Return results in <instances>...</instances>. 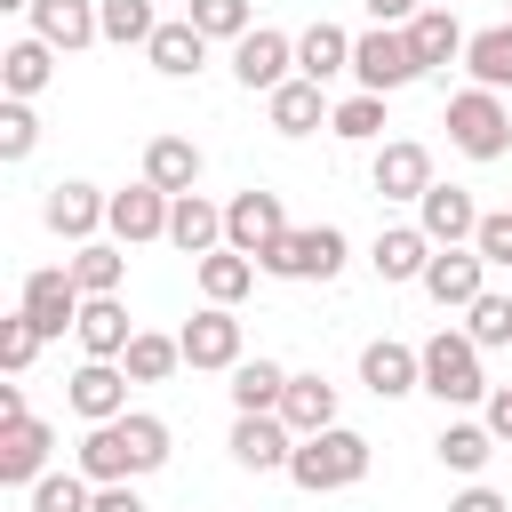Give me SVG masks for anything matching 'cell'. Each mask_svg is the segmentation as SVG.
<instances>
[{"mask_svg":"<svg viewBox=\"0 0 512 512\" xmlns=\"http://www.w3.org/2000/svg\"><path fill=\"white\" fill-rule=\"evenodd\" d=\"M168 464V424L152 416V408H128V416H112V424H88V440H80V472L104 488V480H144V472H160Z\"/></svg>","mask_w":512,"mask_h":512,"instance_id":"cell-1","label":"cell"},{"mask_svg":"<svg viewBox=\"0 0 512 512\" xmlns=\"http://www.w3.org/2000/svg\"><path fill=\"white\" fill-rule=\"evenodd\" d=\"M368 440L352 432V424H328V432H304L296 440V456H288V480L304 488V496H336V488H360L368 480Z\"/></svg>","mask_w":512,"mask_h":512,"instance_id":"cell-2","label":"cell"},{"mask_svg":"<svg viewBox=\"0 0 512 512\" xmlns=\"http://www.w3.org/2000/svg\"><path fill=\"white\" fill-rule=\"evenodd\" d=\"M416 352H424V392H432L440 408H472V400L496 392V384L480 376V344H472L464 328H440V336H424Z\"/></svg>","mask_w":512,"mask_h":512,"instance_id":"cell-3","label":"cell"},{"mask_svg":"<svg viewBox=\"0 0 512 512\" xmlns=\"http://www.w3.org/2000/svg\"><path fill=\"white\" fill-rule=\"evenodd\" d=\"M344 256H352V240H344L336 224H288L256 264H264L272 280H336V272H344Z\"/></svg>","mask_w":512,"mask_h":512,"instance_id":"cell-4","label":"cell"},{"mask_svg":"<svg viewBox=\"0 0 512 512\" xmlns=\"http://www.w3.org/2000/svg\"><path fill=\"white\" fill-rule=\"evenodd\" d=\"M448 144L464 160H504L512 152V104L496 88H456L448 96Z\"/></svg>","mask_w":512,"mask_h":512,"instance_id":"cell-5","label":"cell"},{"mask_svg":"<svg viewBox=\"0 0 512 512\" xmlns=\"http://www.w3.org/2000/svg\"><path fill=\"white\" fill-rule=\"evenodd\" d=\"M352 80H360V88H376V96H392V88L424 80V56H416L408 24H368V32H352Z\"/></svg>","mask_w":512,"mask_h":512,"instance_id":"cell-6","label":"cell"},{"mask_svg":"<svg viewBox=\"0 0 512 512\" xmlns=\"http://www.w3.org/2000/svg\"><path fill=\"white\" fill-rule=\"evenodd\" d=\"M80 280H72V264H40V272H24V296H16V312L40 328V336H64V328H80Z\"/></svg>","mask_w":512,"mask_h":512,"instance_id":"cell-7","label":"cell"},{"mask_svg":"<svg viewBox=\"0 0 512 512\" xmlns=\"http://www.w3.org/2000/svg\"><path fill=\"white\" fill-rule=\"evenodd\" d=\"M280 232H288V208H280V192L248 184V192H232V200H224V248H240V256H264Z\"/></svg>","mask_w":512,"mask_h":512,"instance_id":"cell-8","label":"cell"},{"mask_svg":"<svg viewBox=\"0 0 512 512\" xmlns=\"http://www.w3.org/2000/svg\"><path fill=\"white\" fill-rule=\"evenodd\" d=\"M232 80L256 88V96H272L280 80H296V40L272 32V24H256L248 40H232Z\"/></svg>","mask_w":512,"mask_h":512,"instance_id":"cell-9","label":"cell"},{"mask_svg":"<svg viewBox=\"0 0 512 512\" xmlns=\"http://www.w3.org/2000/svg\"><path fill=\"white\" fill-rule=\"evenodd\" d=\"M368 184H376V200H424L440 176H432V152H424L416 136H384V144H376Z\"/></svg>","mask_w":512,"mask_h":512,"instance_id":"cell-10","label":"cell"},{"mask_svg":"<svg viewBox=\"0 0 512 512\" xmlns=\"http://www.w3.org/2000/svg\"><path fill=\"white\" fill-rule=\"evenodd\" d=\"M40 216H48V232L56 240H96L104 232V216H112V192H96V184H80V176H64V184H48V200H40Z\"/></svg>","mask_w":512,"mask_h":512,"instance_id":"cell-11","label":"cell"},{"mask_svg":"<svg viewBox=\"0 0 512 512\" xmlns=\"http://www.w3.org/2000/svg\"><path fill=\"white\" fill-rule=\"evenodd\" d=\"M168 208H176V192H160V184H128V192H112V216H104V232L120 240V248H144V240H168Z\"/></svg>","mask_w":512,"mask_h":512,"instance_id":"cell-12","label":"cell"},{"mask_svg":"<svg viewBox=\"0 0 512 512\" xmlns=\"http://www.w3.org/2000/svg\"><path fill=\"white\" fill-rule=\"evenodd\" d=\"M176 344H184V368H240L248 352H240V320H232V304H208V312H192L184 328H176Z\"/></svg>","mask_w":512,"mask_h":512,"instance_id":"cell-13","label":"cell"},{"mask_svg":"<svg viewBox=\"0 0 512 512\" xmlns=\"http://www.w3.org/2000/svg\"><path fill=\"white\" fill-rule=\"evenodd\" d=\"M128 368L120 360H80L72 368V384H64V400H72V416L80 424H112V416H128Z\"/></svg>","mask_w":512,"mask_h":512,"instance_id":"cell-14","label":"cell"},{"mask_svg":"<svg viewBox=\"0 0 512 512\" xmlns=\"http://www.w3.org/2000/svg\"><path fill=\"white\" fill-rule=\"evenodd\" d=\"M440 312H464L480 288H488V256L480 248H432V264H424V280H416Z\"/></svg>","mask_w":512,"mask_h":512,"instance_id":"cell-15","label":"cell"},{"mask_svg":"<svg viewBox=\"0 0 512 512\" xmlns=\"http://www.w3.org/2000/svg\"><path fill=\"white\" fill-rule=\"evenodd\" d=\"M360 384L376 400H408V392H424V352L400 336H376V344H360Z\"/></svg>","mask_w":512,"mask_h":512,"instance_id":"cell-16","label":"cell"},{"mask_svg":"<svg viewBox=\"0 0 512 512\" xmlns=\"http://www.w3.org/2000/svg\"><path fill=\"white\" fill-rule=\"evenodd\" d=\"M288 456H296V432H288L280 408L232 416V464H240V472H288Z\"/></svg>","mask_w":512,"mask_h":512,"instance_id":"cell-17","label":"cell"},{"mask_svg":"<svg viewBox=\"0 0 512 512\" xmlns=\"http://www.w3.org/2000/svg\"><path fill=\"white\" fill-rule=\"evenodd\" d=\"M48 456H56V424H40V416L0 424V488H32L48 472Z\"/></svg>","mask_w":512,"mask_h":512,"instance_id":"cell-18","label":"cell"},{"mask_svg":"<svg viewBox=\"0 0 512 512\" xmlns=\"http://www.w3.org/2000/svg\"><path fill=\"white\" fill-rule=\"evenodd\" d=\"M24 16H32V32H40L56 56H80V48H96V40H104L96 0H32Z\"/></svg>","mask_w":512,"mask_h":512,"instance_id":"cell-19","label":"cell"},{"mask_svg":"<svg viewBox=\"0 0 512 512\" xmlns=\"http://www.w3.org/2000/svg\"><path fill=\"white\" fill-rule=\"evenodd\" d=\"M416 224L432 232V248H472L480 208H472V192H464V184H432V192L416 200Z\"/></svg>","mask_w":512,"mask_h":512,"instance_id":"cell-20","label":"cell"},{"mask_svg":"<svg viewBox=\"0 0 512 512\" xmlns=\"http://www.w3.org/2000/svg\"><path fill=\"white\" fill-rule=\"evenodd\" d=\"M208 48H216V40H208L192 16H176V24H160V32L144 40V64H152L160 80H192V72L208 64Z\"/></svg>","mask_w":512,"mask_h":512,"instance_id":"cell-21","label":"cell"},{"mask_svg":"<svg viewBox=\"0 0 512 512\" xmlns=\"http://www.w3.org/2000/svg\"><path fill=\"white\" fill-rule=\"evenodd\" d=\"M368 264H376V280H384V288L424 280V264H432V232H424V224H384V232H376V248H368Z\"/></svg>","mask_w":512,"mask_h":512,"instance_id":"cell-22","label":"cell"},{"mask_svg":"<svg viewBox=\"0 0 512 512\" xmlns=\"http://www.w3.org/2000/svg\"><path fill=\"white\" fill-rule=\"evenodd\" d=\"M264 112H272V128H280V136H312V128H328V112H336V104L320 96V80H304V72H296V80H280V88L264 96Z\"/></svg>","mask_w":512,"mask_h":512,"instance_id":"cell-23","label":"cell"},{"mask_svg":"<svg viewBox=\"0 0 512 512\" xmlns=\"http://www.w3.org/2000/svg\"><path fill=\"white\" fill-rule=\"evenodd\" d=\"M72 336H80V352H88V360H120V352L136 344V328H128V304H120V296H88Z\"/></svg>","mask_w":512,"mask_h":512,"instance_id":"cell-24","label":"cell"},{"mask_svg":"<svg viewBox=\"0 0 512 512\" xmlns=\"http://www.w3.org/2000/svg\"><path fill=\"white\" fill-rule=\"evenodd\" d=\"M296 72H304V80H320V88H328L336 72H352V32H344V24H328V16H320L312 32H296Z\"/></svg>","mask_w":512,"mask_h":512,"instance_id":"cell-25","label":"cell"},{"mask_svg":"<svg viewBox=\"0 0 512 512\" xmlns=\"http://www.w3.org/2000/svg\"><path fill=\"white\" fill-rule=\"evenodd\" d=\"M48 80H56V48H48L40 32H24V40L0 48V88H8V96H40Z\"/></svg>","mask_w":512,"mask_h":512,"instance_id":"cell-26","label":"cell"},{"mask_svg":"<svg viewBox=\"0 0 512 512\" xmlns=\"http://www.w3.org/2000/svg\"><path fill=\"white\" fill-rule=\"evenodd\" d=\"M168 240H176L184 256L224 248V208H216V200H200V192H176V208H168Z\"/></svg>","mask_w":512,"mask_h":512,"instance_id":"cell-27","label":"cell"},{"mask_svg":"<svg viewBox=\"0 0 512 512\" xmlns=\"http://www.w3.org/2000/svg\"><path fill=\"white\" fill-rule=\"evenodd\" d=\"M280 416H288V432L304 440V432H328L336 424V384L312 368V376H288V392H280Z\"/></svg>","mask_w":512,"mask_h":512,"instance_id":"cell-28","label":"cell"},{"mask_svg":"<svg viewBox=\"0 0 512 512\" xmlns=\"http://www.w3.org/2000/svg\"><path fill=\"white\" fill-rule=\"evenodd\" d=\"M464 72H472V88H496V96H512V16L464 40Z\"/></svg>","mask_w":512,"mask_h":512,"instance_id":"cell-29","label":"cell"},{"mask_svg":"<svg viewBox=\"0 0 512 512\" xmlns=\"http://www.w3.org/2000/svg\"><path fill=\"white\" fill-rule=\"evenodd\" d=\"M144 184L192 192V184H200V144H192V136H152V144H144Z\"/></svg>","mask_w":512,"mask_h":512,"instance_id":"cell-30","label":"cell"},{"mask_svg":"<svg viewBox=\"0 0 512 512\" xmlns=\"http://www.w3.org/2000/svg\"><path fill=\"white\" fill-rule=\"evenodd\" d=\"M64 264H72L80 296H120V280H128V248L120 240H80Z\"/></svg>","mask_w":512,"mask_h":512,"instance_id":"cell-31","label":"cell"},{"mask_svg":"<svg viewBox=\"0 0 512 512\" xmlns=\"http://www.w3.org/2000/svg\"><path fill=\"white\" fill-rule=\"evenodd\" d=\"M192 272H200V296H208V304H240V296L256 288V272H264V264H256V256H240V248H208Z\"/></svg>","mask_w":512,"mask_h":512,"instance_id":"cell-32","label":"cell"},{"mask_svg":"<svg viewBox=\"0 0 512 512\" xmlns=\"http://www.w3.org/2000/svg\"><path fill=\"white\" fill-rule=\"evenodd\" d=\"M408 40H416L424 72H440V64H456V56H464V40H472V32H464L448 8H416V16H408Z\"/></svg>","mask_w":512,"mask_h":512,"instance_id":"cell-33","label":"cell"},{"mask_svg":"<svg viewBox=\"0 0 512 512\" xmlns=\"http://www.w3.org/2000/svg\"><path fill=\"white\" fill-rule=\"evenodd\" d=\"M280 392H288V368H280V360H264V352H256V360H240V368H232V408H240V416L280 408Z\"/></svg>","mask_w":512,"mask_h":512,"instance_id":"cell-34","label":"cell"},{"mask_svg":"<svg viewBox=\"0 0 512 512\" xmlns=\"http://www.w3.org/2000/svg\"><path fill=\"white\" fill-rule=\"evenodd\" d=\"M432 448H440V464H448V472L480 480V464H488L504 440H496V432H488V416H480V424H440V440H432Z\"/></svg>","mask_w":512,"mask_h":512,"instance_id":"cell-35","label":"cell"},{"mask_svg":"<svg viewBox=\"0 0 512 512\" xmlns=\"http://www.w3.org/2000/svg\"><path fill=\"white\" fill-rule=\"evenodd\" d=\"M120 368H128L136 384H168V376L184 368V344H176V336H160V328H136V344L120 352Z\"/></svg>","mask_w":512,"mask_h":512,"instance_id":"cell-36","label":"cell"},{"mask_svg":"<svg viewBox=\"0 0 512 512\" xmlns=\"http://www.w3.org/2000/svg\"><path fill=\"white\" fill-rule=\"evenodd\" d=\"M464 336H472L480 352L512 344V288H480V296L464 304Z\"/></svg>","mask_w":512,"mask_h":512,"instance_id":"cell-37","label":"cell"},{"mask_svg":"<svg viewBox=\"0 0 512 512\" xmlns=\"http://www.w3.org/2000/svg\"><path fill=\"white\" fill-rule=\"evenodd\" d=\"M328 128H336L344 144H376L392 120H384V96H376V88H360V96H344V104L328 112Z\"/></svg>","mask_w":512,"mask_h":512,"instance_id":"cell-38","label":"cell"},{"mask_svg":"<svg viewBox=\"0 0 512 512\" xmlns=\"http://www.w3.org/2000/svg\"><path fill=\"white\" fill-rule=\"evenodd\" d=\"M96 16H104V40H112V48H144V40L160 32L152 0H96Z\"/></svg>","mask_w":512,"mask_h":512,"instance_id":"cell-39","label":"cell"},{"mask_svg":"<svg viewBox=\"0 0 512 512\" xmlns=\"http://www.w3.org/2000/svg\"><path fill=\"white\" fill-rule=\"evenodd\" d=\"M88 504H96L88 472H40L32 480V512H88Z\"/></svg>","mask_w":512,"mask_h":512,"instance_id":"cell-40","label":"cell"},{"mask_svg":"<svg viewBox=\"0 0 512 512\" xmlns=\"http://www.w3.org/2000/svg\"><path fill=\"white\" fill-rule=\"evenodd\" d=\"M184 16H192L208 40H248V32H256V8H248V0H184Z\"/></svg>","mask_w":512,"mask_h":512,"instance_id":"cell-41","label":"cell"},{"mask_svg":"<svg viewBox=\"0 0 512 512\" xmlns=\"http://www.w3.org/2000/svg\"><path fill=\"white\" fill-rule=\"evenodd\" d=\"M32 144H40L32 96H8V104H0V160H32Z\"/></svg>","mask_w":512,"mask_h":512,"instance_id":"cell-42","label":"cell"},{"mask_svg":"<svg viewBox=\"0 0 512 512\" xmlns=\"http://www.w3.org/2000/svg\"><path fill=\"white\" fill-rule=\"evenodd\" d=\"M40 344H48V336H40L24 312H8V320H0V368H8V376H24V368L40 360Z\"/></svg>","mask_w":512,"mask_h":512,"instance_id":"cell-43","label":"cell"},{"mask_svg":"<svg viewBox=\"0 0 512 512\" xmlns=\"http://www.w3.org/2000/svg\"><path fill=\"white\" fill-rule=\"evenodd\" d=\"M472 248H480L488 264H504V272H512V208H496V216H480V232H472Z\"/></svg>","mask_w":512,"mask_h":512,"instance_id":"cell-44","label":"cell"},{"mask_svg":"<svg viewBox=\"0 0 512 512\" xmlns=\"http://www.w3.org/2000/svg\"><path fill=\"white\" fill-rule=\"evenodd\" d=\"M88 512H144V496H136V480H104Z\"/></svg>","mask_w":512,"mask_h":512,"instance_id":"cell-45","label":"cell"},{"mask_svg":"<svg viewBox=\"0 0 512 512\" xmlns=\"http://www.w3.org/2000/svg\"><path fill=\"white\" fill-rule=\"evenodd\" d=\"M448 512H512V504H504L496 488H480V480H472L464 496H448Z\"/></svg>","mask_w":512,"mask_h":512,"instance_id":"cell-46","label":"cell"},{"mask_svg":"<svg viewBox=\"0 0 512 512\" xmlns=\"http://www.w3.org/2000/svg\"><path fill=\"white\" fill-rule=\"evenodd\" d=\"M480 408H488V432H496V440H512V384H496Z\"/></svg>","mask_w":512,"mask_h":512,"instance_id":"cell-47","label":"cell"},{"mask_svg":"<svg viewBox=\"0 0 512 512\" xmlns=\"http://www.w3.org/2000/svg\"><path fill=\"white\" fill-rule=\"evenodd\" d=\"M360 8H368V24H408L424 0H360Z\"/></svg>","mask_w":512,"mask_h":512,"instance_id":"cell-48","label":"cell"},{"mask_svg":"<svg viewBox=\"0 0 512 512\" xmlns=\"http://www.w3.org/2000/svg\"><path fill=\"white\" fill-rule=\"evenodd\" d=\"M16 416H32V408H24V384L8 376V384H0V424H16Z\"/></svg>","mask_w":512,"mask_h":512,"instance_id":"cell-49","label":"cell"},{"mask_svg":"<svg viewBox=\"0 0 512 512\" xmlns=\"http://www.w3.org/2000/svg\"><path fill=\"white\" fill-rule=\"evenodd\" d=\"M0 8H32V0H0Z\"/></svg>","mask_w":512,"mask_h":512,"instance_id":"cell-50","label":"cell"}]
</instances>
